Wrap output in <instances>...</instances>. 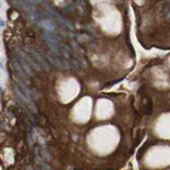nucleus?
<instances>
[{
    "label": "nucleus",
    "mask_w": 170,
    "mask_h": 170,
    "mask_svg": "<svg viewBox=\"0 0 170 170\" xmlns=\"http://www.w3.org/2000/svg\"><path fill=\"white\" fill-rule=\"evenodd\" d=\"M12 64H13V67H14V68L15 72L18 73V75L20 76V78H22V79H26V78H28V77H27V75L26 74V72H24L23 68L21 67V66H20V62L18 61V60H17L16 58L13 60V61H12Z\"/></svg>",
    "instance_id": "nucleus-8"
},
{
    "label": "nucleus",
    "mask_w": 170,
    "mask_h": 170,
    "mask_svg": "<svg viewBox=\"0 0 170 170\" xmlns=\"http://www.w3.org/2000/svg\"><path fill=\"white\" fill-rule=\"evenodd\" d=\"M36 161H37V163H38L41 167H42V169H43V170H50V168L48 166V164L44 163L43 162V160H42L41 158H39L38 156L36 157Z\"/></svg>",
    "instance_id": "nucleus-9"
},
{
    "label": "nucleus",
    "mask_w": 170,
    "mask_h": 170,
    "mask_svg": "<svg viewBox=\"0 0 170 170\" xmlns=\"http://www.w3.org/2000/svg\"><path fill=\"white\" fill-rule=\"evenodd\" d=\"M47 8H48L49 14L52 17H54L55 19H56L59 22H61L62 25L66 26L68 27L69 29H73L72 25L71 24L70 21H68L66 18H64L61 14H59L57 11H55L53 8H51V7H49V6H48Z\"/></svg>",
    "instance_id": "nucleus-5"
},
{
    "label": "nucleus",
    "mask_w": 170,
    "mask_h": 170,
    "mask_svg": "<svg viewBox=\"0 0 170 170\" xmlns=\"http://www.w3.org/2000/svg\"><path fill=\"white\" fill-rule=\"evenodd\" d=\"M16 59L18 60V61L20 62L21 67L23 68L24 72H26V74L27 75V77H31L32 75V68L31 66L29 65L27 60H26V55L25 53H23L22 51H19L17 54V57Z\"/></svg>",
    "instance_id": "nucleus-4"
},
{
    "label": "nucleus",
    "mask_w": 170,
    "mask_h": 170,
    "mask_svg": "<svg viewBox=\"0 0 170 170\" xmlns=\"http://www.w3.org/2000/svg\"><path fill=\"white\" fill-rule=\"evenodd\" d=\"M32 20L38 25L40 26L41 27L44 28L46 30V32H53L55 30V25L54 23L50 20H48L46 18H44L42 14L35 12L34 14H32Z\"/></svg>",
    "instance_id": "nucleus-2"
},
{
    "label": "nucleus",
    "mask_w": 170,
    "mask_h": 170,
    "mask_svg": "<svg viewBox=\"0 0 170 170\" xmlns=\"http://www.w3.org/2000/svg\"><path fill=\"white\" fill-rule=\"evenodd\" d=\"M47 59L49 60V62H51L54 66L61 68V69H65V68H71L72 65L67 61H63L61 60L58 55L53 54V53H49L47 54Z\"/></svg>",
    "instance_id": "nucleus-3"
},
{
    "label": "nucleus",
    "mask_w": 170,
    "mask_h": 170,
    "mask_svg": "<svg viewBox=\"0 0 170 170\" xmlns=\"http://www.w3.org/2000/svg\"><path fill=\"white\" fill-rule=\"evenodd\" d=\"M12 3L17 4L18 7L23 9L32 14L36 12V7L34 5V2L32 1H13Z\"/></svg>",
    "instance_id": "nucleus-6"
},
{
    "label": "nucleus",
    "mask_w": 170,
    "mask_h": 170,
    "mask_svg": "<svg viewBox=\"0 0 170 170\" xmlns=\"http://www.w3.org/2000/svg\"><path fill=\"white\" fill-rule=\"evenodd\" d=\"M32 55L34 56V58L37 60V62L38 63V66L42 68H43L44 70H48L49 69V66L47 64V61H45V59L37 51L35 50H32Z\"/></svg>",
    "instance_id": "nucleus-7"
},
{
    "label": "nucleus",
    "mask_w": 170,
    "mask_h": 170,
    "mask_svg": "<svg viewBox=\"0 0 170 170\" xmlns=\"http://www.w3.org/2000/svg\"><path fill=\"white\" fill-rule=\"evenodd\" d=\"M165 15H166V18L169 19L170 18V2L169 3V4L167 5L166 7V9H165Z\"/></svg>",
    "instance_id": "nucleus-10"
},
{
    "label": "nucleus",
    "mask_w": 170,
    "mask_h": 170,
    "mask_svg": "<svg viewBox=\"0 0 170 170\" xmlns=\"http://www.w3.org/2000/svg\"><path fill=\"white\" fill-rule=\"evenodd\" d=\"M43 38L46 42V43L48 44L50 52L59 56L61 53V45H62V43L60 42L59 38L49 32H45Z\"/></svg>",
    "instance_id": "nucleus-1"
}]
</instances>
